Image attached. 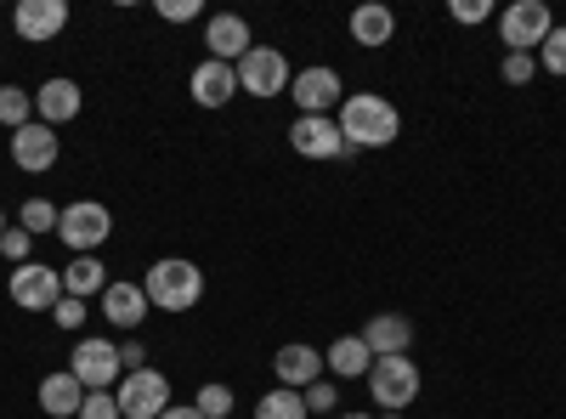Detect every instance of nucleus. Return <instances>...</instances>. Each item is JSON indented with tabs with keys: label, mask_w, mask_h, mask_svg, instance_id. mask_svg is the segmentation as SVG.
Here are the masks:
<instances>
[{
	"label": "nucleus",
	"mask_w": 566,
	"mask_h": 419,
	"mask_svg": "<svg viewBox=\"0 0 566 419\" xmlns=\"http://www.w3.org/2000/svg\"><path fill=\"white\" fill-rule=\"evenodd\" d=\"M328 375L335 380H368V368H374V352L363 346V335H340L335 346H328Z\"/></svg>",
	"instance_id": "412c9836"
},
{
	"label": "nucleus",
	"mask_w": 566,
	"mask_h": 419,
	"mask_svg": "<svg viewBox=\"0 0 566 419\" xmlns=\"http://www.w3.org/2000/svg\"><path fill=\"white\" fill-rule=\"evenodd\" d=\"M335 125H340V136H346L352 154H363V148H391L397 136H402L397 103L374 97V91H352V97L340 103V114H335Z\"/></svg>",
	"instance_id": "f257e3e1"
},
{
	"label": "nucleus",
	"mask_w": 566,
	"mask_h": 419,
	"mask_svg": "<svg viewBox=\"0 0 566 419\" xmlns=\"http://www.w3.org/2000/svg\"><path fill=\"white\" fill-rule=\"evenodd\" d=\"M290 80H295V69H290V57L277 52V45H250L244 52V63H239V91H250V97H290Z\"/></svg>",
	"instance_id": "39448f33"
},
{
	"label": "nucleus",
	"mask_w": 566,
	"mask_h": 419,
	"mask_svg": "<svg viewBox=\"0 0 566 419\" xmlns=\"http://www.w3.org/2000/svg\"><path fill=\"white\" fill-rule=\"evenodd\" d=\"M363 346H368L374 357H402V352L413 346V323H408L402 312L368 317V323H363Z\"/></svg>",
	"instance_id": "6ab92c4d"
},
{
	"label": "nucleus",
	"mask_w": 566,
	"mask_h": 419,
	"mask_svg": "<svg viewBox=\"0 0 566 419\" xmlns=\"http://www.w3.org/2000/svg\"><path fill=\"white\" fill-rule=\"evenodd\" d=\"M142 295H148V306H159V312H193L205 301V272L193 261H181V255H165V261L148 266Z\"/></svg>",
	"instance_id": "f03ea898"
},
{
	"label": "nucleus",
	"mask_w": 566,
	"mask_h": 419,
	"mask_svg": "<svg viewBox=\"0 0 566 419\" xmlns=\"http://www.w3.org/2000/svg\"><path fill=\"white\" fill-rule=\"evenodd\" d=\"M52 317H57V329H69V335H74V329H80V323H85V301H74V295H63Z\"/></svg>",
	"instance_id": "f704fd0d"
},
{
	"label": "nucleus",
	"mask_w": 566,
	"mask_h": 419,
	"mask_svg": "<svg viewBox=\"0 0 566 419\" xmlns=\"http://www.w3.org/2000/svg\"><path fill=\"white\" fill-rule=\"evenodd\" d=\"M12 306H23V312H57V301H63V272L57 266H45V261H23V266H12Z\"/></svg>",
	"instance_id": "1a4fd4ad"
},
{
	"label": "nucleus",
	"mask_w": 566,
	"mask_h": 419,
	"mask_svg": "<svg viewBox=\"0 0 566 419\" xmlns=\"http://www.w3.org/2000/svg\"><path fill=\"white\" fill-rule=\"evenodd\" d=\"M108 232H114V216H108L103 199H74V205H63V216H57V239H63L74 255L103 250Z\"/></svg>",
	"instance_id": "7ed1b4c3"
},
{
	"label": "nucleus",
	"mask_w": 566,
	"mask_h": 419,
	"mask_svg": "<svg viewBox=\"0 0 566 419\" xmlns=\"http://www.w3.org/2000/svg\"><path fill=\"white\" fill-rule=\"evenodd\" d=\"M12 29H18V40H29V45L57 40V34L69 29V0H18Z\"/></svg>",
	"instance_id": "f8f14e48"
},
{
	"label": "nucleus",
	"mask_w": 566,
	"mask_h": 419,
	"mask_svg": "<svg viewBox=\"0 0 566 419\" xmlns=\"http://www.w3.org/2000/svg\"><path fill=\"white\" fill-rule=\"evenodd\" d=\"M80 419H125V413H119L114 391H85V402H80Z\"/></svg>",
	"instance_id": "2f4dec72"
},
{
	"label": "nucleus",
	"mask_w": 566,
	"mask_h": 419,
	"mask_svg": "<svg viewBox=\"0 0 566 419\" xmlns=\"http://www.w3.org/2000/svg\"><path fill=\"white\" fill-rule=\"evenodd\" d=\"M29 250H34V232H23V227H7V232H0V255H7V266H23Z\"/></svg>",
	"instance_id": "c756f323"
},
{
	"label": "nucleus",
	"mask_w": 566,
	"mask_h": 419,
	"mask_svg": "<svg viewBox=\"0 0 566 419\" xmlns=\"http://www.w3.org/2000/svg\"><path fill=\"white\" fill-rule=\"evenodd\" d=\"M69 375L85 386V391H114L125 380V363H119V346L103 341V335H85L69 357Z\"/></svg>",
	"instance_id": "20e7f679"
},
{
	"label": "nucleus",
	"mask_w": 566,
	"mask_h": 419,
	"mask_svg": "<svg viewBox=\"0 0 566 419\" xmlns=\"http://www.w3.org/2000/svg\"><path fill=\"white\" fill-rule=\"evenodd\" d=\"M205 45H210V57H216V63H232V69H239L255 40H250V23H244L239 12H210V23H205Z\"/></svg>",
	"instance_id": "4468645a"
},
{
	"label": "nucleus",
	"mask_w": 566,
	"mask_h": 419,
	"mask_svg": "<svg viewBox=\"0 0 566 419\" xmlns=\"http://www.w3.org/2000/svg\"><path fill=\"white\" fill-rule=\"evenodd\" d=\"M301 397H306V413H328V408H340V397H335V386H328V375H323L317 386H306Z\"/></svg>",
	"instance_id": "72a5a7b5"
},
{
	"label": "nucleus",
	"mask_w": 566,
	"mask_h": 419,
	"mask_svg": "<svg viewBox=\"0 0 566 419\" xmlns=\"http://www.w3.org/2000/svg\"><path fill=\"white\" fill-rule=\"evenodd\" d=\"M272 368H277V386H290V391H306V386H317V380L328 375L323 352H317V346H306V341H290V346H277Z\"/></svg>",
	"instance_id": "ddd939ff"
},
{
	"label": "nucleus",
	"mask_w": 566,
	"mask_h": 419,
	"mask_svg": "<svg viewBox=\"0 0 566 419\" xmlns=\"http://www.w3.org/2000/svg\"><path fill=\"white\" fill-rule=\"evenodd\" d=\"M397 34V12L391 7H357L352 12V40L357 45H391Z\"/></svg>",
	"instance_id": "5701e85b"
},
{
	"label": "nucleus",
	"mask_w": 566,
	"mask_h": 419,
	"mask_svg": "<svg viewBox=\"0 0 566 419\" xmlns=\"http://www.w3.org/2000/svg\"><path fill=\"white\" fill-rule=\"evenodd\" d=\"M74 114H80V85H74L69 74H52V80L34 91V119H40V125L57 130V125H69Z\"/></svg>",
	"instance_id": "f3484780"
},
{
	"label": "nucleus",
	"mask_w": 566,
	"mask_h": 419,
	"mask_svg": "<svg viewBox=\"0 0 566 419\" xmlns=\"http://www.w3.org/2000/svg\"><path fill=\"white\" fill-rule=\"evenodd\" d=\"M187 91H193L199 108H227L232 97H239V69L205 57V63H193V80H187Z\"/></svg>",
	"instance_id": "2eb2a0df"
},
{
	"label": "nucleus",
	"mask_w": 566,
	"mask_h": 419,
	"mask_svg": "<svg viewBox=\"0 0 566 419\" xmlns=\"http://www.w3.org/2000/svg\"><path fill=\"white\" fill-rule=\"evenodd\" d=\"M290 148H295L301 159H346V154H352L346 136H340V125H335V114H301V119L290 125Z\"/></svg>",
	"instance_id": "9d476101"
},
{
	"label": "nucleus",
	"mask_w": 566,
	"mask_h": 419,
	"mask_svg": "<svg viewBox=\"0 0 566 419\" xmlns=\"http://www.w3.org/2000/svg\"><path fill=\"white\" fill-rule=\"evenodd\" d=\"M448 18H453V23H464V29H476V23H488V18H493V0H453Z\"/></svg>",
	"instance_id": "7c9ffc66"
},
{
	"label": "nucleus",
	"mask_w": 566,
	"mask_h": 419,
	"mask_svg": "<svg viewBox=\"0 0 566 419\" xmlns=\"http://www.w3.org/2000/svg\"><path fill=\"white\" fill-rule=\"evenodd\" d=\"M119 363H125V375H130V368H148V346H142V341H125V346H119Z\"/></svg>",
	"instance_id": "c9c22d12"
},
{
	"label": "nucleus",
	"mask_w": 566,
	"mask_h": 419,
	"mask_svg": "<svg viewBox=\"0 0 566 419\" xmlns=\"http://www.w3.org/2000/svg\"><path fill=\"white\" fill-rule=\"evenodd\" d=\"M159 419H205V413H199V408H193V402H187V408H176V402H170V408H165V413H159Z\"/></svg>",
	"instance_id": "e433bc0d"
},
{
	"label": "nucleus",
	"mask_w": 566,
	"mask_h": 419,
	"mask_svg": "<svg viewBox=\"0 0 566 419\" xmlns=\"http://www.w3.org/2000/svg\"><path fill=\"white\" fill-rule=\"evenodd\" d=\"M499 74H504V85H533V74H538V57H533V52H504Z\"/></svg>",
	"instance_id": "c85d7f7f"
},
{
	"label": "nucleus",
	"mask_w": 566,
	"mask_h": 419,
	"mask_svg": "<svg viewBox=\"0 0 566 419\" xmlns=\"http://www.w3.org/2000/svg\"><path fill=\"white\" fill-rule=\"evenodd\" d=\"M0 232H7V210H0Z\"/></svg>",
	"instance_id": "58836bf2"
},
{
	"label": "nucleus",
	"mask_w": 566,
	"mask_h": 419,
	"mask_svg": "<svg viewBox=\"0 0 566 419\" xmlns=\"http://www.w3.org/2000/svg\"><path fill=\"white\" fill-rule=\"evenodd\" d=\"M12 165L18 170H29V176H40V170H52L57 165V130L52 125H23V130H12Z\"/></svg>",
	"instance_id": "dca6fc26"
},
{
	"label": "nucleus",
	"mask_w": 566,
	"mask_h": 419,
	"mask_svg": "<svg viewBox=\"0 0 566 419\" xmlns=\"http://www.w3.org/2000/svg\"><path fill=\"white\" fill-rule=\"evenodd\" d=\"M103 317L114 323V329H142V323H148V295H142V284L114 277V284L103 290Z\"/></svg>",
	"instance_id": "a211bd4d"
},
{
	"label": "nucleus",
	"mask_w": 566,
	"mask_h": 419,
	"mask_svg": "<svg viewBox=\"0 0 566 419\" xmlns=\"http://www.w3.org/2000/svg\"><path fill=\"white\" fill-rule=\"evenodd\" d=\"M159 18L165 23H193V18H205V0H159Z\"/></svg>",
	"instance_id": "473e14b6"
},
{
	"label": "nucleus",
	"mask_w": 566,
	"mask_h": 419,
	"mask_svg": "<svg viewBox=\"0 0 566 419\" xmlns=\"http://www.w3.org/2000/svg\"><path fill=\"white\" fill-rule=\"evenodd\" d=\"M193 408H199L205 419H232V391H227L221 380H210V386L193 397Z\"/></svg>",
	"instance_id": "cd10ccee"
},
{
	"label": "nucleus",
	"mask_w": 566,
	"mask_h": 419,
	"mask_svg": "<svg viewBox=\"0 0 566 419\" xmlns=\"http://www.w3.org/2000/svg\"><path fill=\"white\" fill-rule=\"evenodd\" d=\"M57 216H63V210H57L52 199H29V205L18 210V227H23V232H57Z\"/></svg>",
	"instance_id": "bb28decb"
},
{
	"label": "nucleus",
	"mask_w": 566,
	"mask_h": 419,
	"mask_svg": "<svg viewBox=\"0 0 566 419\" xmlns=\"http://www.w3.org/2000/svg\"><path fill=\"white\" fill-rule=\"evenodd\" d=\"M80 402H85V386L69 375V368H57V375L40 380V408L52 419H80Z\"/></svg>",
	"instance_id": "aec40b11"
},
{
	"label": "nucleus",
	"mask_w": 566,
	"mask_h": 419,
	"mask_svg": "<svg viewBox=\"0 0 566 419\" xmlns=\"http://www.w3.org/2000/svg\"><path fill=\"white\" fill-rule=\"evenodd\" d=\"M340 419H374V413H340Z\"/></svg>",
	"instance_id": "4c0bfd02"
},
{
	"label": "nucleus",
	"mask_w": 566,
	"mask_h": 419,
	"mask_svg": "<svg viewBox=\"0 0 566 419\" xmlns=\"http://www.w3.org/2000/svg\"><path fill=\"white\" fill-rule=\"evenodd\" d=\"M533 57H538V69H544V74L566 80V23H555V29H549V40L538 45Z\"/></svg>",
	"instance_id": "a878e982"
},
{
	"label": "nucleus",
	"mask_w": 566,
	"mask_h": 419,
	"mask_svg": "<svg viewBox=\"0 0 566 419\" xmlns=\"http://www.w3.org/2000/svg\"><path fill=\"white\" fill-rule=\"evenodd\" d=\"M114 402L125 419H159L170 408V380L159 368H130V375L114 386Z\"/></svg>",
	"instance_id": "6e6552de"
},
{
	"label": "nucleus",
	"mask_w": 566,
	"mask_h": 419,
	"mask_svg": "<svg viewBox=\"0 0 566 419\" xmlns=\"http://www.w3.org/2000/svg\"><path fill=\"white\" fill-rule=\"evenodd\" d=\"M108 266L97 261V255H74L69 266H63V295H74V301H91V295H103L108 290V277H103Z\"/></svg>",
	"instance_id": "4be33fe9"
},
{
	"label": "nucleus",
	"mask_w": 566,
	"mask_h": 419,
	"mask_svg": "<svg viewBox=\"0 0 566 419\" xmlns=\"http://www.w3.org/2000/svg\"><path fill=\"white\" fill-rule=\"evenodd\" d=\"M290 97H295V108L301 114H328V108H340L346 103V85H340V74L335 69H301L295 80H290Z\"/></svg>",
	"instance_id": "9b49d317"
},
{
	"label": "nucleus",
	"mask_w": 566,
	"mask_h": 419,
	"mask_svg": "<svg viewBox=\"0 0 566 419\" xmlns=\"http://www.w3.org/2000/svg\"><path fill=\"white\" fill-rule=\"evenodd\" d=\"M555 18L544 0H510V7L499 12V40L510 45V52H538V45L549 40Z\"/></svg>",
	"instance_id": "0eeeda50"
},
{
	"label": "nucleus",
	"mask_w": 566,
	"mask_h": 419,
	"mask_svg": "<svg viewBox=\"0 0 566 419\" xmlns=\"http://www.w3.org/2000/svg\"><path fill=\"white\" fill-rule=\"evenodd\" d=\"M255 419H312V413H306V397H301V391L277 386V391H266V397L255 402Z\"/></svg>",
	"instance_id": "393cba45"
},
{
	"label": "nucleus",
	"mask_w": 566,
	"mask_h": 419,
	"mask_svg": "<svg viewBox=\"0 0 566 419\" xmlns=\"http://www.w3.org/2000/svg\"><path fill=\"white\" fill-rule=\"evenodd\" d=\"M368 391H374V408H408L413 397H419V363L402 352V357H374V368H368Z\"/></svg>",
	"instance_id": "423d86ee"
},
{
	"label": "nucleus",
	"mask_w": 566,
	"mask_h": 419,
	"mask_svg": "<svg viewBox=\"0 0 566 419\" xmlns=\"http://www.w3.org/2000/svg\"><path fill=\"white\" fill-rule=\"evenodd\" d=\"M0 125H7V130L34 125V91H23V85H0Z\"/></svg>",
	"instance_id": "b1692460"
}]
</instances>
